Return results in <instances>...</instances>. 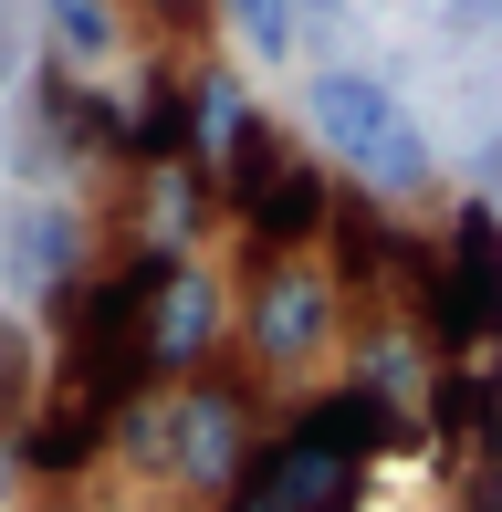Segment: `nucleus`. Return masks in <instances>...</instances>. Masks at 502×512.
Returning <instances> with one entry per match:
<instances>
[{
    "instance_id": "nucleus-6",
    "label": "nucleus",
    "mask_w": 502,
    "mask_h": 512,
    "mask_svg": "<svg viewBox=\"0 0 502 512\" xmlns=\"http://www.w3.org/2000/svg\"><path fill=\"white\" fill-rule=\"evenodd\" d=\"M440 324H450V345H482V335H502V220H492V209H461V230H450Z\"/></svg>"
},
{
    "instance_id": "nucleus-11",
    "label": "nucleus",
    "mask_w": 502,
    "mask_h": 512,
    "mask_svg": "<svg viewBox=\"0 0 502 512\" xmlns=\"http://www.w3.org/2000/svg\"><path fill=\"white\" fill-rule=\"evenodd\" d=\"M0 481H11V439H0Z\"/></svg>"
},
{
    "instance_id": "nucleus-10",
    "label": "nucleus",
    "mask_w": 502,
    "mask_h": 512,
    "mask_svg": "<svg viewBox=\"0 0 502 512\" xmlns=\"http://www.w3.org/2000/svg\"><path fill=\"white\" fill-rule=\"evenodd\" d=\"M220 512H293V502L272 492V481H262V460H251V471L231 481V492H220Z\"/></svg>"
},
{
    "instance_id": "nucleus-4",
    "label": "nucleus",
    "mask_w": 502,
    "mask_h": 512,
    "mask_svg": "<svg viewBox=\"0 0 502 512\" xmlns=\"http://www.w3.org/2000/svg\"><path fill=\"white\" fill-rule=\"evenodd\" d=\"M220 324H231V304H220V283L199 262H168L157 251L147 272V314H136V356L157 366V377H178V366H199L220 345Z\"/></svg>"
},
{
    "instance_id": "nucleus-2",
    "label": "nucleus",
    "mask_w": 502,
    "mask_h": 512,
    "mask_svg": "<svg viewBox=\"0 0 502 512\" xmlns=\"http://www.w3.org/2000/svg\"><path fill=\"white\" fill-rule=\"evenodd\" d=\"M147 450L168 460L178 481H199V492H231L251 471V408L231 387H178V398L147 418Z\"/></svg>"
},
{
    "instance_id": "nucleus-3",
    "label": "nucleus",
    "mask_w": 502,
    "mask_h": 512,
    "mask_svg": "<svg viewBox=\"0 0 502 512\" xmlns=\"http://www.w3.org/2000/svg\"><path fill=\"white\" fill-rule=\"evenodd\" d=\"M335 345V283L314 262H293V251H272L262 272H251V356L262 366H304Z\"/></svg>"
},
{
    "instance_id": "nucleus-5",
    "label": "nucleus",
    "mask_w": 502,
    "mask_h": 512,
    "mask_svg": "<svg viewBox=\"0 0 502 512\" xmlns=\"http://www.w3.org/2000/svg\"><path fill=\"white\" fill-rule=\"evenodd\" d=\"M251 460H262V481H272L293 512H356V502H367V460H356L346 439L304 429V418H293L272 450H251Z\"/></svg>"
},
{
    "instance_id": "nucleus-9",
    "label": "nucleus",
    "mask_w": 502,
    "mask_h": 512,
    "mask_svg": "<svg viewBox=\"0 0 502 512\" xmlns=\"http://www.w3.org/2000/svg\"><path fill=\"white\" fill-rule=\"evenodd\" d=\"M220 11H231L241 53H262V63H283V53H293V0H220Z\"/></svg>"
},
{
    "instance_id": "nucleus-7",
    "label": "nucleus",
    "mask_w": 502,
    "mask_h": 512,
    "mask_svg": "<svg viewBox=\"0 0 502 512\" xmlns=\"http://www.w3.org/2000/svg\"><path fill=\"white\" fill-rule=\"evenodd\" d=\"M63 272H74V220H63V209H11V283L53 293Z\"/></svg>"
},
{
    "instance_id": "nucleus-1",
    "label": "nucleus",
    "mask_w": 502,
    "mask_h": 512,
    "mask_svg": "<svg viewBox=\"0 0 502 512\" xmlns=\"http://www.w3.org/2000/svg\"><path fill=\"white\" fill-rule=\"evenodd\" d=\"M304 115H314V136H325V157H346L356 178H377V189H429V147H419L408 105L387 95L377 74H346V63L314 74Z\"/></svg>"
},
{
    "instance_id": "nucleus-8",
    "label": "nucleus",
    "mask_w": 502,
    "mask_h": 512,
    "mask_svg": "<svg viewBox=\"0 0 502 512\" xmlns=\"http://www.w3.org/2000/svg\"><path fill=\"white\" fill-rule=\"evenodd\" d=\"M42 11H53V53L74 63V74H95V63H116V42H126L116 0H42Z\"/></svg>"
}]
</instances>
